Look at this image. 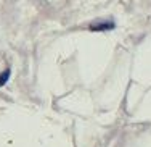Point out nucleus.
Wrapping results in <instances>:
<instances>
[{
	"mask_svg": "<svg viewBox=\"0 0 151 147\" xmlns=\"http://www.w3.org/2000/svg\"><path fill=\"white\" fill-rule=\"evenodd\" d=\"M8 78H10V70H5L2 74H0V87L6 84V81H8Z\"/></svg>",
	"mask_w": 151,
	"mask_h": 147,
	"instance_id": "2",
	"label": "nucleus"
},
{
	"mask_svg": "<svg viewBox=\"0 0 151 147\" xmlns=\"http://www.w3.org/2000/svg\"><path fill=\"white\" fill-rule=\"evenodd\" d=\"M116 28L114 21H95L90 24V31H111Z\"/></svg>",
	"mask_w": 151,
	"mask_h": 147,
	"instance_id": "1",
	"label": "nucleus"
}]
</instances>
